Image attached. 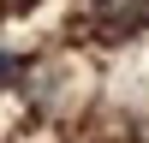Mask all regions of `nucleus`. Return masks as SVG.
I'll use <instances>...</instances> for the list:
<instances>
[{"label":"nucleus","mask_w":149,"mask_h":143,"mask_svg":"<svg viewBox=\"0 0 149 143\" xmlns=\"http://www.w3.org/2000/svg\"><path fill=\"white\" fill-rule=\"evenodd\" d=\"M84 6H90L102 42H125V36H137L149 24V0H84Z\"/></svg>","instance_id":"nucleus-1"},{"label":"nucleus","mask_w":149,"mask_h":143,"mask_svg":"<svg viewBox=\"0 0 149 143\" xmlns=\"http://www.w3.org/2000/svg\"><path fill=\"white\" fill-rule=\"evenodd\" d=\"M6 6H12V12H30V6H42V0H6Z\"/></svg>","instance_id":"nucleus-3"},{"label":"nucleus","mask_w":149,"mask_h":143,"mask_svg":"<svg viewBox=\"0 0 149 143\" xmlns=\"http://www.w3.org/2000/svg\"><path fill=\"white\" fill-rule=\"evenodd\" d=\"M12 72H18V66H12V54L0 48V83H12Z\"/></svg>","instance_id":"nucleus-2"}]
</instances>
